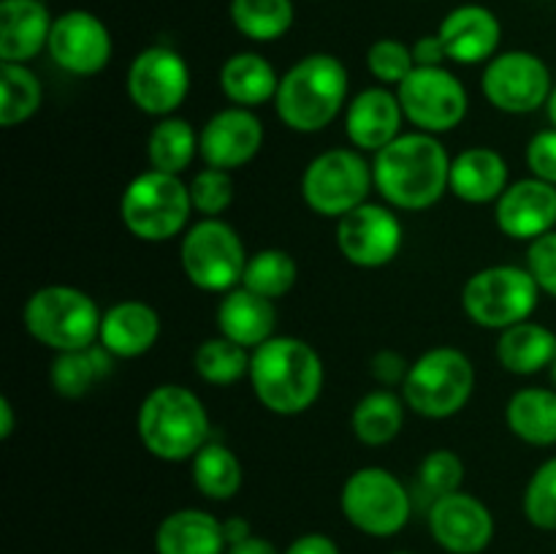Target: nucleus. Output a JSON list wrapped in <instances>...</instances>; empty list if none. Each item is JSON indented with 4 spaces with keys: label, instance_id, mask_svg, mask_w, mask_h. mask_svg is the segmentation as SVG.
<instances>
[{
    "label": "nucleus",
    "instance_id": "f257e3e1",
    "mask_svg": "<svg viewBox=\"0 0 556 554\" xmlns=\"http://www.w3.org/2000/svg\"><path fill=\"white\" fill-rule=\"evenodd\" d=\"M451 161L440 136L402 134L372 155L375 190L394 210L424 212L448 193Z\"/></svg>",
    "mask_w": 556,
    "mask_h": 554
},
{
    "label": "nucleus",
    "instance_id": "f03ea898",
    "mask_svg": "<svg viewBox=\"0 0 556 554\" xmlns=\"http://www.w3.org/2000/svg\"><path fill=\"white\" fill-rule=\"evenodd\" d=\"M250 389L275 416H302L324 391L326 369L320 353L307 340L275 335L250 356Z\"/></svg>",
    "mask_w": 556,
    "mask_h": 554
},
{
    "label": "nucleus",
    "instance_id": "7ed1b4c3",
    "mask_svg": "<svg viewBox=\"0 0 556 554\" xmlns=\"http://www.w3.org/2000/svg\"><path fill=\"white\" fill-rule=\"evenodd\" d=\"M348 87L351 76L340 58L326 52L307 54L280 76L275 112L293 134H320L345 112Z\"/></svg>",
    "mask_w": 556,
    "mask_h": 554
},
{
    "label": "nucleus",
    "instance_id": "20e7f679",
    "mask_svg": "<svg viewBox=\"0 0 556 554\" xmlns=\"http://www.w3.org/2000/svg\"><path fill=\"white\" fill-rule=\"evenodd\" d=\"M136 432L150 456L161 462H190L210 443L212 421L204 400L182 383H161L141 400Z\"/></svg>",
    "mask_w": 556,
    "mask_h": 554
},
{
    "label": "nucleus",
    "instance_id": "39448f33",
    "mask_svg": "<svg viewBox=\"0 0 556 554\" xmlns=\"http://www.w3.org/2000/svg\"><path fill=\"white\" fill-rule=\"evenodd\" d=\"M190 188L177 174L147 168L119 196V221L141 242L161 244L182 237L190 228Z\"/></svg>",
    "mask_w": 556,
    "mask_h": 554
},
{
    "label": "nucleus",
    "instance_id": "423d86ee",
    "mask_svg": "<svg viewBox=\"0 0 556 554\" xmlns=\"http://www.w3.org/2000/svg\"><path fill=\"white\" fill-rule=\"evenodd\" d=\"M103 313L96 299L76 286H43L27 297L22 324L38 345L54 353L81 351L98 342Z\"/></svg>",
    "mask_w": 556,
    "mask_h": 554
},
{
    "label": "nucleus",
    "instance_id": "0eeeda50",
    "mask_svg": "<svg viewBox=\"0 0 556 554\" xmlns=\"http://www.w3.org/2000/svg\"><path fill=\"white\" fill-rule=\"evenodd\" d=\"M476 364L465 351L438 345L410 364L402 396L416 416L443 421L465 411L476 391Z\"/></svg>",
    "mask_w": 556,
    "mask_h": 554
},
{
    "label": "nucleus",
    "instance_id": "6e6552de",
    "mask_svg": "<svg viewBox=\"0 0 556 554\" xmlns=\"http://www.w3.org/2000/svg\"><path fill=\"white\" fill-rule=\"evenodd\" d=\"M340 511L348 525L364 536H400L413 516V492L389 467H358L342 483Z\"/></svg>",
    "mask_w": 556,
    "mask_h": 554
},
{
    "label": "nucleus",
    "instance_id": "1a4fd4ad",
    "mask_svg": "<svg viewBox=\"0 0 556 554\" xmlns=\"http://www.w3.org/2000/svg\"><path fill=\"white\" fill-rule=\"evenodd\" d=\"M541 293L527 266L494 264L467 277L462 288V310L481 329L505 331L532 318Z\"/></svg>",
    "mask_w": 556,
    "mask_h": 554
},
{
    "label": "nucleus",
    "instance_id": "9d476101",
    "mask_svg": "<svg viewBox=\"0 0 556 554\" xmlns=\"http://www.w3.org/2000/svg\"><path fill=\"white\" fill-rule=\"evenodd\" d=\"M248 250L242 237L223 217H199L179 242V266L193 288L204 293H228L242 286Z\"/></svg>",
    "mask_w": 556,
    "mask_h": 554
},
{
    "label": "nucleus",
    "instance_id": "9b49d317",
    "mask_svg": "<svg viewBox=\"0 0 556 554\" xmlns=\"http://www.w3.org/2000/svg\"><path fill=\"white\" fill-rule=\"evenodd\" d=\"M375 190L372 163L356 147H331L318 152L302 174V199L315 215L340 221L369 201Z\"/></svg>",
    "mask_w": 556,
    "mask_h": 554
},
{
    "label": "nucleus",
    "instance_id": "f8f14e48",
    "mask_svg": "<svg viewBox=\"0 0 556 554\" xmlns=\"http://www.w3.org/2000/svg\"><path fill=\"white\" fill-rule=\"evenodd\" d=\"M396 96L407 123L432 136L459 128L470 109L467 87L445 65H416L396 87Z\"/></svg>",
    "mask_w": 556,
    "mask_h": 554
},
{
    "label": "nucleus",
    "instance_id": "ddd939ff",
    "mask_svg": "<svg viewBox=\"0 0 556 554\" xmlns=\"http://www.w3.org/2000/svg\"><path fill=\"white\" fill-rule=\"evenodd\" d=\"M554 85L546 60L525 49L500 52L489 60L481 76V90L489 106L505 114L541 112L546 109Z\"/></svg>",
    "mask_w": 556,
    "mask_h": 554
},
{
    "label": "nucleus",
    "instance_id": "4468645a",
    "mask_svg": "<svg viewBox=\"0 0 556 554\" xmlns=\"http://www.w3.org/2000/svg\"><path fill=\"white\" fill-rule=\"evenodd\" d=\"M130 103L150 117H172L190 92V65L177 49L147 47L130 60L125 74Z\"/></svg>",
    "mask_w": 556,
    "mask_h": 554
},
{
    "label": "nucleus",
    "instance_id": "2eb2a0df",
    "mask_svg": "<svg viewBox=\"0 0 556 554\" xmlns=\"http://www.w3.org/2000/svg\"><path fill=\"white\" fill-rule=\"evenodd\" d=\"M337 250L348 264L358 269H380L400 255L405 228L394 206L364 201L337 221Z\"/></svg>",
    "mask_w": 556,
    "mask_h": 554
},
{
    "label": "nucleus",
    "instance_id": "dca6fc26",
    "mask_svg": "<svg viewBox=\"0 0 556 554\" xmlns=\"http://www.w3.org/2000/svg\"><path fill=\"white\" fill-rule=\"evenodd\" d=\"M434 543L448 554H483L494 541V514L476 494L451 492L434 500L427 511Z\"/></svg>",
    "mask_w": 556,
    "mask_h": 554
},
{
    "label": "nucleus",
    "instance_id": "f3484780",
    "mask_svg": "<svg viewBox=\"0 0 556 554\" xmlns=\"http://www.w3.org/2000/svg\"><path fill=\"white\" fill-rule=\"evenodd\" d=\"M47 52L52 63L65 74L96 76L112 60V33L90 11H65L54 20Z\"/></svg>",
    "mask_w": 556,
    "mask_h": 554
},
{
    "label": "nucleus",
    "instance_id": "a211bd4d",
    "mask_svg": "<svg viewBox=\"0 0 556 554\" xmlns=\"http://www.w3.org/2000/svg\"><path fill=\"white\" fill-rule=\"evenodd\" d=\"M266 139V130L255 109L226 106L212 114L199 130V158L204 166L233 168L255 161Z\"/></svg>",
    "mask_w": 556,
    "mask_h": 554
},
{
    "label": "nucleus",
    "instance_id": "6ab92c4d",
    "mask_svg": "<svg viewBox=\"0 0 556 554\" xmlns=\"http://www.w3.org/2000/svg\"><path fill=\"white\" fill-rule=\"evenodd\" d=\"M494 223L516 242H535L556 228V185L538 177L516 179L494 204Z\"/></svg>",
    "mask_w": 556,
    "mask_h": 554
},
{
    "label": "nucleus",
    "instance_id": "aec40b11",
    "mask_svg": "<svg viewBox=\"0 0 556 554\" xmlns=\"http://www.w3.org/2000/svg\"><path fill=\"white\" fill-rule=\"evenodd\" d=\"M438 38L451 63L478 65L500 54L503 25L486 5L465 3L445 14L438 27Z\"/></svg>",
    "mask_w": 556,
    "mask_h": 554
},
{
    "label": "nucleus",
    "instance_id": "412c9836",
    "mask_svg": "<svg viewBox=\"0 0 556 554\" xmlns=\"http://www.w3.org/2000/svg\"><path fill=\"white\" fill-rule=\"evenodd\" d=\"M402 112L400 96L394 87L375 85L353 96L345 106V134L356 150L375 152L383 150L386 144L402 136Z\"/></svg>",
    "mask_w": 556,
    "mask_h": 554
},
{
    "label": "nucleus",
    "instance_id": "4be33fe9",
    "mask_svg": "<svg viewBox=\"0 0 556 554\" xmlns=\"http://www.w3.org/2000/svg\"><path fill=\"white\" fill-rule=\"evenodd\" d=\"M161 337V315L150 302L123 299L103 310L98 342L114 358H139L157 345Z\"/></svg>",
    "mask_w": 556,
    "mask_h": 554
},
{
    "label": "nucleus",
    "instance_id": "5701e85b",
    "mask_svg": "<svg viewBox=\"0 0 556 554\" xmlns=\"http://www.w3.org/2000/svg\"><path fill=\"white\" fill-rule=\"evenodd\" d=\"M52 14L43 0H0V63H30L49 47Z\"/></svg>",
    "mask_w": 556,
    "mask_h": 554
},
{
    "label": "nucleus",
    "instance_id": "b1692460",
    "mask_svg": "<svg viewBox=\"0 0 556 554\" xmlns=\"http://www.w3.org/2000/svg\"><path fill=\"white\" fill-rule=\"evenodd\" d=\"M215 324L217 335L228 337L248 351H255L277 335V307L271 299L237 286L233 291L223 293L217 302Z\"/></svg>",
    "mask_w": 556,
    "mask_h": 554
},
{
    "label": "nucleus",
    "instance_id": "393cba45",
    "mask_svg": "<svg viewBox=\"0 0 556 554\" xmlns=\"http://www.w3.org/2000/svg\"><path fill=\"white\" fill-rule=\"evenodd\" d=\"M508 185V161L494 147H467L451 161L448 193L465 204H497Z\"/></svg>",
    "mask_w": 556,
    "mask_h": 554
},
{
    "label": "nucleus",
    "instance_id": "a878e982",
    "mask_svg": "<svg viewBox=\"0 0 556 554\" xmlns=\"http://www.w3.org/2000/svg\"><path fill=\"white\" fill-rule=\"evenodd\" d=\"M223 519L204 508H177L155 530V554H226Z\"/></svg>",
    "mask_w": 556,
    "mask_h": 554
},
{
    "label": "nucleus",
    "instance_id": "bb28decb",
    "mask_svg": "<svg viewBox=\"0 0 556 554\" xmlns=\"http://www.w3.org/2000/svg\"><path fill=\"white\" fill-rule=\"evenodd\" d=\"M220 90L231 106L258 109L264 103H275L280 76L264 54L237 52L220 65Z\"/></svg>",
    "mask_w": 556,
    "mask_h": 554
},
{
    "label": "nucleus",
    "instance_id": "cd10ccee",
    "mask_svg": "<svg viewBox=\"0 0 556 554\" xmlns=\"http://www.w3.org/2000/svg\"><path fill=\"white\" fill-rule=\"evenodd\" d=\"M556 358V331L548 329L546 324L538 320H521V324L510 326V329L500 331L497 340V362L510 375H530L552 369Z\"/></svg>",
    "mask_w": 556,
    "mask_h": 554
},
{
    "label": "nucleus",
    "instance_id": "c85d7f7f",
    "mask_svg": "<svg viewBox=\"0 0 556 554\" xmlns=\"http://www.w3.org/2000/svg\"><path fill=\"white\" fill-rule=\"evenodd\" d=\"M505 424L510 435L535 449L556 445V389L527 386L510 394L505 405Z\"/></svg>",
    "mask_w": 556,
    "mask_h": 554
},
{
    "label": "nucleus",
    "instance_id": "c756f323",
    "mask_svg": "<svg viewBox=\"0 0 556 554\" xmlns=\"http://www.w3.org/2000/svg\"><path fill=\"white\" fill-rule=\"evenodd\" d=\"M405 396L380 386V389L367 391L353 405L351 429L358 443L380 449V445H389L391 440L400 438L402 427H405Z\"/></svg>",
    "mask_w": 556,
    "mask_h": 554
},
{
    "label": "nucleus",
    "instance_id": "7c9ffc66",
    "mask_svg": "<svg viewBox=\"0 0 556 554\" xmlns=\"http://www.w3.org/2000/svg\"><path fill=\"white\" fill-rule=\"evenodd\" d=\"M112 364L114 356L101 342L81 348V351L54 353L52 367H49L54 394H60L63 400H81L87 391H92L98 380L112 373Z\"/></svg>",
    "mask_w": 556,
    "mask_h": 554
},
{
    "label": "nucleus",
    "instance_id": "2f4dec72",
    "mask_svg": "<svg viewBox=\"0 0 556 554\" xmlns=\"http://www.w3.org/2000/svg\"><path fill=\"white\" fill-rule=\"evenodd\" d=\"M190 478L193 487L204 494L206 500L215 503H228L239 494L244 483V467L239 456L228 449L226 443H210L201 445L199 454L190 459Z\"/></svg>",
    "mask_w": 556,
    "mask_h": 554
},
{
    "label": "nucleus",
    "instance_id": "473e14b6",
    "mask_svg": "<svg viewBox=\"0 0 556 554\" xmlns=\"http://www.w3.org/2000/svg\"><path fill=\"white\" fill-rule=\"evenodd\" d=\"M199 155V134L185 117H163L152 125L147 136V161L150 168L166 174H182L193 166Z\"/></svg>",
    "mask_w": 556,
    "mask_h": 554
},
{
    "label": "nucleus",
    "instance_id": "72a5a7b5",
    "mask_svg": "<svg viewBox=\"0 0 556 554\" xmlns=\"http://www.w3.org/2000/svg\"><path fill=\"white\" fill-rule=\"evenodd\" d=\"M43 85L27 63H0V125L16 128L38 114Z\"/></svg>",
    "mask_w": 556,
    "mask_h": 554
},
{
    "label": "nucleus",
    "instance_id": "f704fd0d",
    "mask_svg": "<svg viewBox=\"0 0 556 554\" xmlns=\"http://www.w3.org/2000/svg\"><path fill=\"white\" fill-rule=\"evenodd\" d=\"M233 27L255 43H269L286 36L293 25L291 0H231Z\"/></svg>",
    "mask_w": 556,
    "mask_h": 554
},
{
    "label": "nucleus",
    "instance_id": "c9c22d12",
    "mask_svg": "<svg viewBox=\"0 0 556 554\" xmlns=\"http://www.w3.org/2000/svg\"><path fill=\"white\" fill-rule=\"evenodd\" d=\"M250 356L253 351L237 345L228 337H206L193 353V369L204 383L233 386L250 375Z\"/></svg>",
    "mask_w": 556,
    "mask_h": 554
},
{
    "label": "nucleus",
    "instance_id": "e433bc0d",
    "mask_svg": "<svg viewBox=\"0 0 556 554\" xmlns=\"http://www.w3.org/2000/svg\"><path fill=\"white\" fill-rule=\"evenodd\" d=\"M296 277L299 264L288 250L264 248L248 259L242 286L261 293V297L271 299V302H277V299H282L293 286H296Z\"/></svg>",
    "mask_w": 556,
    "mask_h": 554
},
{
    "label": "nucleus",
    "instance_id": "4c0bfd02",
    "mask_svg": "<svg viewBox=\"0 0 556 554\" xmlns=\"http://www.w3.org/2000/svg\"><path fill=\"white\" fill-rule=\"evenodd\" d=\"M521 508L535 530L556 532V456H548L535 467L527 481Z\"/></svg>",
    "mask_w": 556,
    "mask_h": 554
},
{
    "label": "nucleus",
    "instance_id": "58836bf2",
    "mask_svg": "<svg viewBox=\"0 0 556 554\" xmlns=\"http://www.w3.org/2000/svg\"><path fill=\"white\" fill-rule=\"evenodd\" d=\"M465 483V462L456 451L434 449L418 465V492L427 494L429 505L438 498L459 492Z\"/></svg>",
    "mask_w": 556,
    "mask_h": 554
},
{
    "label": "nucleus",
    "instance_id": "ea45409f",
    "mask_svg": "<svg viewBox=\"0 0 556 554\" xmlns=\"http://www.w3.org/2000/svg\"><path fill=\"white\" fill-rule=\"evenodd\" d=\"M188 188L193 212H199L201 217H223V212L233 204V196H237V185L226 168L204 166L193 174Z\"/></svg>",
    "mask_w": 556,
    "mask_h": 554
},
{
    "label": "nucleus",
    "instance_id": "a19ab883",
    "mask_svg": "<svg viewBox=\"0 0 556 554\" xmlns=\"http://www.w3.org/2000/svg\"><path fill=\"white\" fill-rule=\"evenodd\" d=\"M413 68H416L413 47H407L400 38H378L367 49V71L378 79V85L396 90Z\"/></svg>",
    "mask_w": 556,
    "mask_h": 554
},
{
    "label": "nucleus",
    "instance_id": "79ce46f5",
    "mask_svg": "<svg viewBox=\"0 0 556 554\" xmlns=\"http://www.w3.org/2000/svg\"><path fill=\"white\" fill-rule=\"evenodd\" d=\"M527 269L535 277L538 288H541L546 297L556 299V228L554 231L543 234L535 242H530L527 248Z\"/></svg>",
    "mask_w": 556,
    "mask_h": 554
},
{
    "label": "nucleus",
    "instance_id": "37998d69",
    "mask_svg": "<svg viewBox=\"0 0 556 554\" xmlns=\"http://www.w3.org/2000/svg\"><path fill=\"white\" fill-rule=\"evenodd\" d=\"M525 158L532 177L556 185V128L554 125L538 130V134L527 141Z\"/></svg>",
    "mask_w": 556,
    "mask_h": 554
},
{
    "label": "nucleus",
    "instance_id": "c03bdc74",
    "mask_svg": "<svg viewBox=\"0 0 556 554\" xmlns=\"http://www.w3.org/2000/svg\"><path fill=\"white\" fill-rule=\"evenodd\" d=\"M410 364L413 362H407L400 351L386 348V351H378L372 356V362H369V373H372V378L378 380L383 389H391V386H400L402 389L407 373H410Z\"/></svg>",
    "mask_w": 556,
    "mask_h": 554
},
{
    "label": "nucleus",
    "instance_id": "a18cd8bd",
    "mask_svg": "<svg viewBox=\"0 0 556 554\" xmlns=\"http://www.w3.org/2000/svg\"><path fill=\"white\" fill-rule=\"evenodd\" d=\"M282 554H342L340 546L326 532H304V536L293 538Z\"/></svg>",
    "mask_w": 556,
    "mask_h": 554
},
{
    "label": "nucleus",
    "instance_id": "49530a36",
    "mask_svg": "<svg viewBox=\"0 0 556 554\" xmlns=\"http://www.w3.org/2000/svg\"><path fill=\"white\" fill-rule=\"evenodd\" d=\"M413 58H416V65H443L445 60V49L440 43L438 33L432 36H421L416 43H413Z\"/></svg>",
    "mask_w": 556,
    "mask_h": 554
},
{
    "label": "nucleus",
    "instance_id": "de8ad7c7",
    "mask_svg": "<svg viewBox=\"0 0 556 554\" xmlns=\"http://www.w3.org/2000/svg\"><path fill=\"white\" fill-rule=\"evenodd\" d=\"M226 554H282V552L269 541V538H261L253 532V536L244 538V541L228 546Z\"/></svg>",
    "mask_w": 556,
    "mask_h": 554
},
{
    "label": "nucleus",
    "instance_id": "09e8293b",
    "mask_svg": "<svg viewBox=\"0 0 556 554\" xmlns=\"http://www.w3.org/2000/svg\"><path fill=\"white\" fill-rule=\"evenodd\" d=\"M223 532H226L228 546H233V543L253 536V527H250V521L242 519V516H231V519H223Z\"/></svg>",
    "mask_w": 556,
    "mask_h": 554
},
{
    "label": "nucleus",
    "instance_id": "8fccbe9b",
    "mask_svg": "<svg viewBox=\"0 0 556 554\" xmlns=\"http://www.w3.org/2000/svg\"><path fill=\"white\" fill-rule=\"evenodd\" d=\"M16 429V413L9 396H0V440H9Z\"/></svg>",
    "mask_w": 556,
    "mask_h": 554
},
{
    "label": "nucleus",
    "instance_id": "3c124183",
    "mask_svg": "<svg viewBox=\"0 0 556 554\" xmlns=\"http://www.w3.org/2000/svg\"><path fill=\"white\" fill-rule=\"evenodd\" d=\"M546 117H548V123H552L554 128H556V85H554L552 96H548V103H546Z\"/></svg>",
    "mask_w": 556,
    "mask_h": 554
},
{
    "label": "nucleus",
    "instance_id": "603ef678",
    "mask_svg": "<svg viewBox=\"0 0 556 554\" xmlns=\"http://www.w3.org/2000/svg\"><path fill=\"white\" fill-rule=\"evenodd\" d=\"M548 373H552V383H554V389H556V358H554V364H552V369H548Z\"/></svg>",
    "mask_w": 556,
    "mask_h": 554
},
{
    "label": "nucleus",
    "instance_id": "864d4df0",
    "mask_svg": "<svg viewBox=\"0 0 556 554\" xmlns=\"http://www.w3.org/2000/svg\"><path fill=\"white\" fill-rule=\"evenodd\" d=\"M391 554H413V552H391Z\"/></svg>",
    "mask_w": 556,
    "mask_h": 554
}]
</instances>
